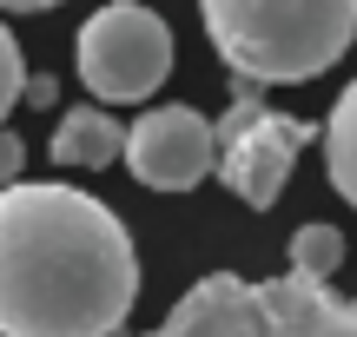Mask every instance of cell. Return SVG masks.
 Instances as JSON below:
<instances>
[{"mask_svg": "<svg viewBox=\"0 0 357 337\" xmlns=\"http://www.w3.org/2000/svg\"><path fill=\"white\" fill-rule=\"evenodd\" d=\"M139 251L113 205L53 179L0 185V337H119Z\"/></svg>", "mask_w": 357, "mask_h": 337, "instance_id": "1", "label": "cell"}, {"mask_svg": "<svg viewBox=\"0 0 357 337\" xmlns=\"http://www.w3.org/2000/svg\"><path fill=\"white\" fill-rule=\"evenodd\" d=\"M218 60L252 86H298L344 60L357 0H199Z\"/></svg>", "mask_w": 357, "mask_h": 337, "instance_id": "2", "label": "cell"}, {"mask_svg": "<svg viewBox=\"0 0 357 337\" xmlns=\"http://www.w3.org/2000/svg\"><path fill=\"white\" fill-rule=\"evenodd\" d=\"M79 86H93L100 106H139L172 73V26L139 0H106L79 26Z\"/></svg>", "mask_w": 357, "mask_h": 337, "instance_id": "3", "label": "cell"}, {"mask_svg": "<svg viewBox=\"0 0 357 337\" xmlns=\"http://www.w3.org/2000/svg\"><path fill=\"white\" fill-rule=\"evenodd\" d=\"M258 93L265 86L245 79L238 100H231V113L218 119V179H225V192H238L252 212H271L278 192H284V179H291V166H298V152H305V139H318V132H311L305 119L271 113Z\"/></svg>", "mask_w": 357, "mask_h": 337, "instance_id": "4", "label": "cell"}, {"mask_svg": "<svg viewBox=\"0 0 357 337\" xmlns=\"http://www.w3.org/2000/svg\"><path fill=\"white\" fill-rule=\"evenodd\" d=\"M126 166L153 192H192L205 172H218V126L192 106H153L126 126Z\"/></svg>", "mask_w": 357, "mask_h": 337, "instance_id": "5", "label": "cell"}, {"mask_svg": "<svg viewBox=\"0 0 357 337\" xmlns=\"http://www.w3.org/2000/svg\"><path fill=\"white\" fill-rule=\"evenodd\" d=\"M159 337H271L265 285H245L238 272H212L166 311Z\"/></svg>", "mask_w": 357, "mask_h": 337, "instance_id": "6", "label": "cell"}, {"mask_svg": "<svg viewBox=\"0 0 357 337\" xmlns=\"http://www.w3.org/2000/svg\"><path fill=\"white\" fill-rule=\"evenodd\" d=\"M265 304H271V337H357V304L331 298V285H318L305 272L271 278Z\"/></svg>", "mask_w": 357, "mask_h": 337, "instance_id": "7", "label": "cell"}, {"mask_svg": "<svg viewBox=\"0 0 357 337\" xmlns=\"http://www.w3.org/2000/svg\"><path fill=\"white\" fill-rule=\"evenodd\" d=\"M47 152H53V166H79V172L119 166V159H126V126H119L106 106H73V113H60Z\"/></svg>", "mask_w": 357, "mask_h": 337, "instance_id": "8", "label": "cell"}, {"mask_svg": "<svg viewBox=\"0 0 357 337\" xmlns=\"http://www.w3.org/2000/svg\"><path fill=\"white\" fill-rule=\"evenodd\" d=\"M324 179L357 205V79L337 93L331 119H324Z\"/></svg>", "mask_w": 357, "mask_h": 337, "instance_id": "9", "label": "cell"}, {"mask_svg": "<svg viewBox=\"0 0 357 337\" xmlns=\"http://www.w3.org/2000/svg\"><path fill=\"white\" fill-rule=\"evenodd\" d=\"M291 272L331 285V272H344V232L337 225H298L291 232Z\"/></svg>", "mask_w": 357, "mask_h": 337, "instance_id": "10", "label": "cell"}, {"mask_svg": "<svg viewBox=\"0 0 357 337\" xmlns=\"http://www.w3.org/2000/svg\"><path fill=\"white\" fill-rule=\"evenodd\" d=\"M20 100H26V66H20V47H13V33L0 26V119H7Z\"/></svg>", "mask_w": 357, "mask_h": 337, "instance_id": "11", "label": "cell"}, {"mask_svg": "<svg viewBox=\"0 0 357 337\" xmlns=\"http://www.w3.org/2000/svg\"><path fill=\"white\" fill-rule=\"evenodd\" d=\"M20 166H26V139L0 126V185H13V179H20Z\"/></svg>", "mask_w": 357, "mask_h": 337, "instance_id": "12", "label": "cell"}, {"mask_svg": "<svg viewBox=\"0 0 357 337\" xmlns=\"http://www.w3.org/2000/svg\"><path fill=\"white\" fill-rule=\"evenodd\" d=\"M53 100H60V86H53L47 73H33V79H26V106H53Z\"/></svg>", "mask_w": 357, "mask_h": 337, "instance_id": "13", "label": "cell"}, {"mask_svg": "<svg viewBox=\"0 0 357 337\" xmlns=\"http://www.w3.org/2000/svg\"><path fill=\"white\" fill-rule=\"evenodd\" d=\"M47 7H60V0H0V13H47Z\"/></svg>", "mask_w": 357, "mask_h": 337, "instance_id": "14", "label": "cell"}, {"mask_svg": "<svg viewBox=\"0 0 357 337\" xmlns=\"http://www.w3.org/2000/svg\"><path fill=\"white\" fill-rule=\"evenodd\" d=\"M153 337H159V331H153Z\"/></svg>", "mask_w": 357, "mask_h": 337, "instance_id": "15", "label": "cell"}]
</instances>
